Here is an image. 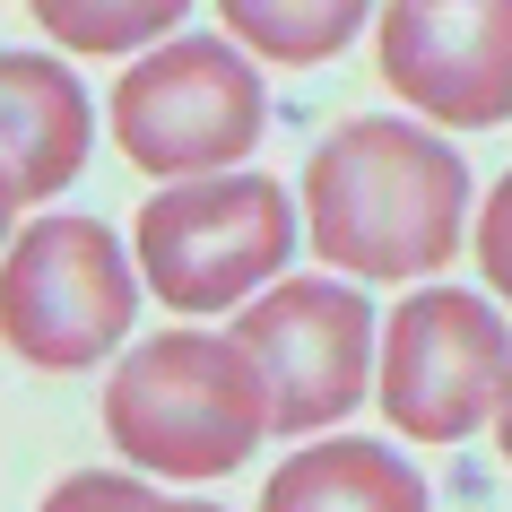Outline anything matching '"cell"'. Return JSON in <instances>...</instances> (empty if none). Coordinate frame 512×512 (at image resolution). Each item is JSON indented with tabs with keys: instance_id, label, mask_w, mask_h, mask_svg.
<instances>
[{
	"instance_id": "cell-8",
	"label": "cell",
	"mask_w": 512,
	"mask_h": 512,
	"mask_svg": "<svg viewBox=\"0 0 512 512\" xmlns=\"http://www.w3.org/2000/svg\"><path fill=\"white\" fill-rule=\"evenodd\" d=\"M382 79L426 122H504L512 113V0H391Z\"/></svg>"
},
{
	"instance_id": "cell-14",
	"label": "cell",
	"mask_w": 512,
	"mask_h": 512,
	"mask_svg": "<svg viewBox=\"0 0 512 512\" xmlns=\"http://www.w3.org/2000/svg\"><path fill=\"white\" fill-rule=\"evenodd\" d=\"M478 261L486 278H495V296L512 304V174L495 191H486V217H478Z\"/></svg>"
},
{
	"instance_id": "cell-13",
	"label": "cell",
	"mask_w": 512,
	"mask_h": 512,
	"mask_svg": "<svg viewBox=\"0 0 512 512\" xmlns=\"http://www.w3.org/2000/svg\"><path fill=\"white\" fill-rule=\"evenodd\" d=\"M44 512H157V495L139 478H70L44 495Z\"/></svg>"
},
{
	"instance_id": "cell-2",
	"label": "cell",
	"mask_w": 512,
	"mask_h": 512,
	"mask_svg": "<svg viewBox=\"0 0 512 512\" xmlns=\"http://www.w3.org/2000/svg\"><path fill=\"white\" fill-rule=\"evenodd\" d=\"M105 426L157 478H226L270 434V382L235 339L165 330L139 356H122L105 391Z\"/></svg>"
},
{
	"instance_id": "cell-6",
	"label": "cell",
	"mask_w": 512,
	"mask_h": 512,
	"mask_svg": "<svg viewBox=\"0 0 512 512\" xmlns=\"http://www.w3.org/2000/svg\"><path fill=\"white\" fill-rule=\"evenodd\" d=\"M512 391V330L460 287H426L382 322V417L417 443H460Z\"/></svg>"
},
{
	"instance_id": "cell-11",
	"label": "cell",
	"mask_w": 512,
	"mask_h": 512,
	"mask_svg": "<svg viewBox=\"0 0 512 512\" xmlns=\"http://www.w3.org/2000/svg\"><path fill=\"white\" fill-rule=\"evenodd\" d=\"M217 18H226L252 53L304 70V61H330L356 27H365V0H217Z\"/></svg>"
},
{
	"instance_id": "cell-1",
	"label": "cell",
	"mask_w": 512,
	"mask_h": 512,
	"mask_svg": "<svg viewBox=\"0 0 512 512\" xmlns=\"http://www.w3.org/2000/svg\"><path fill=\"white\" fill-rule=\"evenodd\" d=\"M313 252L348 278H417L452 261L469 174L417 122H339L304 165Z\"/></svg>"
},
{
	"instance_id": "cell-16",
	"label": "cell",
	"mask_w": 512,
	"mask_h": 512,
	"mask_svg": "<svg viewBox=\"0 0 512 512\" xmlns=\"http://www.w3.org/2000/svg\"><path fill=\"white\" fill-rule=\"evenodd\" d=\"M157 512H217V504H157Z\"/></svg>"
},
{
	"instance_id": "cell-12",
	"label": "cell",
	"mask_w": 512,
	"mask_h": 512,
	"mask_svg": "<svg viewBox=\"0 0 512 512\" xmlns=\"http://www.w3.org/2000/svg\"><path fill=\"white\" fill-rule=\"evenodd\" d=\"M35 18L70 44V53H139L148 35H165L191 0H27Z\"/></svg>"
},
{
	"instance_id": "cell-3",
	"label": "cell",
	"mask_w": 512,
	"mask_h": 512,
	"mask_svg": "<svg viewBox=\"0 0 512 512\" xmlns=\"http://www.w3.org/2000/svg\"><path fill=\"white\" fill-rule=\"evenodd\" d=\"M287 191L261 174H226V183H174L139 209V270L174 313H217V304L252 296L270 270H287Z\"/></svg>"
},
{
	"instance_id": "cell-10",
	"label": "cell",
	"mask_w": 512,
	"mask_h": 512,
	"mask_svg": "<svg viewBox=\"0 0 512 512\" xmlns=\"http://www.w3.org/2000/svg\"><path fill=\"white\" fill-rule=\"evenodd\" d=\"M261 512H434L426 478L400 469L382 443H313L270 478Z\"/></svg>"
},
{
	"instance_id": "cell-15",
	"label": "cell",
	"mask_w": 512,
	"mask_h": 512,
	"mask_svg": "<svg viewBox=\"0 0 512 512\" xmlns=\"http://www.w3.org/2000/svg\"><path fill=\"white\" fill-rule=\"evenodd\" d=\"M495 434H504V460H512V391H504V408H495Z\"/></svg>"
},
{
	"instance_id": "cell-5",
	"label": "cell",
	"mask_w": 512,
	"mask_h": 512,
	"mask_svg": "<svg viewBox=\"0 0 512 512\" xmlns=\"http://www.w3.org/2000/svg\"><path fill=\"white\" fill-rule=\"evenodd\" d=\"M270 105H261V79L252 61L226 53L217 35H183L165 53L131 61L122 87H113V139L122 157L148 165V174H209V165H235L252 139H261Z\"/></svg>"
},
{
	"instance_id": "cell-7",
	"label": "cell",
	"mask_w": 512,
	"mask_h": 512,
	"mask_svg": "<svg viewBox=\"0 0 512 512\" xmlns=\"http://www.w3.org/2000/svg\"><path fill=\"white\" fill-rule=\"evenodd\" d=\"M235 348L270 382V426L313 434L365 400V356H374V313L339 278H287L235 322Z\"/></svg>"
},
{
	"instance_id": "cell-9",
	"label": "cell",
	"mask_w": 512,
	"mask_h": 512,
	"mask_svg": "<svg viewBox=\"0 0 512 512\" xmlns=\"http://www.w3.org/2000/svg\"><path fill=\"white\" fill-rule=\"evenodd\" d=\"M87 131H96V113H87L79 79L44 53H9V70H0V174H9V200L61 191L87 165Z\"/></svg>"
},
{
	"instance_id": "cell-4",
	"label": "cell",
	"mask_w": 512,
	"mask_h": 512,
	"mask_svg": "<svg viewBox=\"0 0 512 512\" xmlns=\"http://www.w3.org/2000/svg\"><path fill=\"white\" fill-rule=\"evenodd\" d=\"M131 296V261L96 217H35L0 270V330L27 365L70 374L131 330Z\"/></svg>"
}]
</instances>
